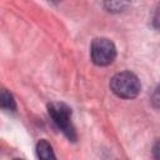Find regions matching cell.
I'll return each mask as SVG.
<instances>
[{
  "label": "cell",
  "mask_w": 160,
  "mask_h": 160,
  "mask_svg": "<svg viewBox=\"0 0 160 160\" xmlns=\"http://www.w3.org/2000/svg\"><path fill=\"white\" fill-rule=\"evenodd\" d=\"M111 91L122 99L136 98L140 92L141 84L138 76L130 71H122L115 74L110 80Z\"/></svg>",
  "instance_id": "1"
},
{
  "label": "cell",
  "mask_w": 160,
  "mask_h": 160,
  "mask_svg": "<svg viewBox=\"0 0 160 160\" xmlns=\"http://www.w3.org/2000/svg\"><path fill=\"white\" fill-rule=\"evenodd\" d=\"M36 155L39 160H56L52 146L44 139L36 144Z\"/></svg>",
  "instance_id": "4"
},
{
  "label": "cell",
  "mask_w": 160,
  "mask_h": 160,
  "mask_svg": "<svg viewBox=\"0 0 160 160\" xmlns=\"http://www.w3.org/2000/svg\"><path fill=\"white\" fill-rule=\"evenodd\" d=\"M152 25H154V28H156V29H160V8L155 11V14H154V18H152Z\"/></svg>",
  "instance_id": "9"
},
{
  "label": "cell",
  "mask_w": 160,
  "mask_h": 160,
  "mask_svg": "<svg viewBox=\"0 0 160 160\" xmlns=\"http://www.w3.org/2000/svg\"><path fill=\"white\" fill-rule=\"evenodd\" d=\"M90 55L95 65L106 66V65H110L115 60L116 48L111 40L106 38H96L91 42Z\"/></svg>",
  "instance_id": "3"
},
{
  "label": "cell",
  "mask_w": 160,
  "mask_h": 160,
  "mask_svg": "<svg viewBox=\"0 0 160 160\" xmlns=\"http://www.w3.org/2000/svg\"><path fill=\"white\" fill-rule=\"evenodd\" d=\"M151 104L155 109H159L160 110V85L155 88V90L152 91V95H151Z\"/></svg>",
  "instance_id": "7"
},
{
  "label": "cell",
  "mask_w": 160,
  "mask_h": 160,
  "mask_svg": "<svg viewBox=\"0 0 160 160\" xmlns=\"http://www.w3.org/2000/svg\"><path fill=\"white\" fill-rule=\"evenodd\" d=\"M0 104H1V108L2 109H6V110H11L14 111L16 109V104H15V100H14V96L6 91L5 89L1 91V95H0Z\"/></svg>",
  "instance_id": "5"
},
{
  "label": "cell",
  "mask_w": 160,
  "mask_h": 160,
  "mask_svg": "<svg viewBox=\"0 0 160 160\" xmlns=\"http://www.w3.org/2000/svg\"><path fill=\"white\" fill-rule=\"evenodd\" d=\"M49 115L51 116L52 121L56 126L66 135V138L71 141H75L76 132L71 124V110L68 105L62 102H52L48 105Z\"/></svg>",
  "instance_id": "2"
},
{
  "label": "cell",
  "mask_w": 160,
  "mask_h": 160,
  "mask_svg": "<svg viewBox=\"0 0 160 160\" xmlns=\"http://www.w3.org/2000/svg\"><path fill=\"white\" fill-rule=\"evenodd\" d=\"M14 160H22V159H14Z\"/></svg>",
  "instance_id": "10"
},
{
  "label": "cell",
  "mask_w": 160,
  "mask_h": 160,
  "mask_svg": "<svg viewBox=\"0 0 160 160\" xmlns=\"http://www.w3.org/2000/svg\"><path fill=\"white\" fill-rule=\"evenodd\" d=\"M129 4L125 2V1H106L104 2V6L106 8L108 11H111V12H119V11H122L124 8H126Z\"/></svg>",
  "instance_id": "6"
},
{
  "label": "cell",
  "mask_w": 160,
  "mask_h": 160,
  "mask_svg": "<svg viewBox=\"0 0 160 160\" xmlns=\"http://www.w3.org/2000/svg\"><path fill=\"white\" fill-rule=\"evenodd\" d=\"M152 156L154 160H160V140H158L152 146Z\"/></svg>",
  "instance_id": "8"
}]
</instances>
